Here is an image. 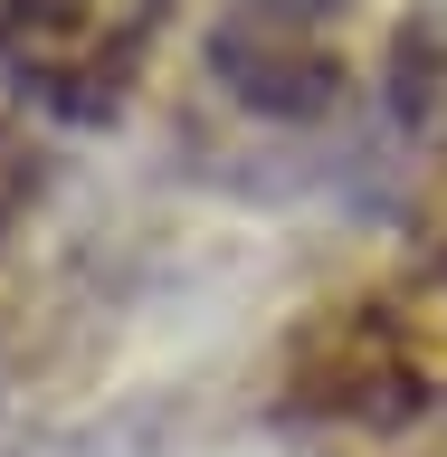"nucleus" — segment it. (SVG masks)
Here are the masks:
<instances>
[{
	"mask_svg": "<svg viewBox=\"0 0 447 457\" xmlns=\"http://www.w3.org/2000/svg\"><path fill=\"white\" fill-rule=\"evenodd\" d=\"M381 114H391V134L410 143H447V0H410L381 38Z\"/></svg>",
	"mask_w": 447,
	"mask_h": 457,
	"instance_id": "4",
	"label": "nucleus"
},
{
	"mask_svg": "<svg viewBox=\"0 0 447 457\" xmlns=\"http://www.w3.org/2000/svg\"><path fill=\"white\" fill-rule=\"evenodd\" d=\"M410 286H419V295H447V191L410 220Z\"/></svg>",
	"mask_w": 447,
	"mask_h": 457,
	"instance_id": "6",
	"label": "nucleus"
},
{
	"mask_svg": "<svg viewBox=\"0 0 447 457\" xmlns=\"http://www.w3.org/2000/svg\"><path fill=\"white\" fill-rule=\"evenodd\" d=\"M0 457H153V420H143V410H105V420H86V428L10 438Z\"/></svg>",
	"mask_w": 447,
	"mask_h": 457,
	"instance_id": "5",
	"label": "nucleus"
},
{
	"mask_svg": "<svg viewBox=\"0 0 447 457\" xmlns=\"http://www.w3.org/2000/svg\"><path fill=\"white\" fill-rule=\"evenodd\" d=\"M362 0H219L210 20V77L257 124H324L352 96V29Z\"/></svg>",
	"mask_w": 447,
	"mask_h": 457,
	"instance_id": "3",
	"label": "nucleus"
},
{
	"mask_svg": "<svg viewBox=\"0 0 447 457\" xmlns=\"http://www.w3.org/2000/svg\"><path fill=\"white\" fill-rule=\"evenodd\" d=\"M171 0H0V77L57 124L124 114Z\"/></svg>",
	"mask_w": 447,
	"mask_h": 457,
	"instance_id": "2",
	"label": "nucleus"
},
{
	"mask_svg": "<svg viewBox=\"0 0 447 457\" xmlns=\"http://www.w3.org/2000/svg\"><path fill=\"white\" fill-rule=\"evenodd\" d=\"M277 410L334 438H410L447 410V343L410 295H334L286 334Z\"/></svg>",
	"mask_w": 447,
	"mask_h": 457,
	"instance_id": "1",
	"label": "nucleus"
}]
</instances>
